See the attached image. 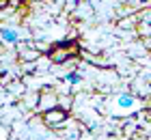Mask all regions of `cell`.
<instances>
[{"mask_svg": "<svg viewBox=\"0 0 151 140\" xmlns=\"http://www.w3.org/2000/svg\"><path fill=\"white\" fill-rule=\"evenodd\" d=\"M0 34H2V39L6 41V43H15L17 41V32L11 30V28H0Z\"/></svg>", "mask_w": 151, "mask_h": 140, "instance_id": "cell-3", "label": "cell"}, {"mask_svg": "<svg viewBox=\"0 0 151 140\" xmlns=\"http://www.w3.org/2000/svg\"><path fill=\"white\" fill-rule=\"evenodd\" d=\"M116 103H119V108H132L136 101H134L132 95H121L119 99H116Z\"/></svg>", "mask_w": 151, "mask_h": 140, "instance_id": "cell-4", "label": "cell"}, {"mask_svg": "<svg viewBox=\"0 0 151 140\" xmlns=\"http://www.w3.org/2000/svg\"><path fill=\"white\" fill-rule=\"evenodd\" d=\"M0 140H2V138H0Z\"/></svg>", "mask_w": 151, "mask_h": 140, "instance_id": "cell-6", "label": "cell"}, {"mask_svg": "<svg viewBox=\"0 0 151 140\" xmlns=\"http://www.w3.org/2000/svg\"><path fill=\"white\" fill-rule=\"evenodd\" d=\"M76 43L73 41H60V43H56L50 50V58L54 60V62H65L67 58H71V56L76 54Z\"/></svg>", "mask_w": 151, "mask_h": 140, "instance_id": "cell-1", "label": "cell"}, {"mask_svg": "<svg viewBox=\"0 0 151 140\" xmlns=\"http://www.w3.org/2000/svg\"><path fill=\"white\" fill-rule=\"evenodd\" d=\"M65 121H67V112L60 110V108H52V110L43 112V123L50 125V127H58V125H63Z\"/></svg>", "mask_w": 151, "mask_h": 140, "instance_id": "cell-2", "label": "cell"}, {"mask_svg": "<svg viewBox=\"0 0 151 140\" xmlns=\"http://www.w3.org/2000/svg\"><path fill=\"white\" fill-rule=\"evenodd\" d=\"M129 2H132V4H147L149 0H129Z\"/></svg>", "mask_w": 151, "mask_h": 140, "instance_id": "cell-5", "label": "cell"}]
</instances>
